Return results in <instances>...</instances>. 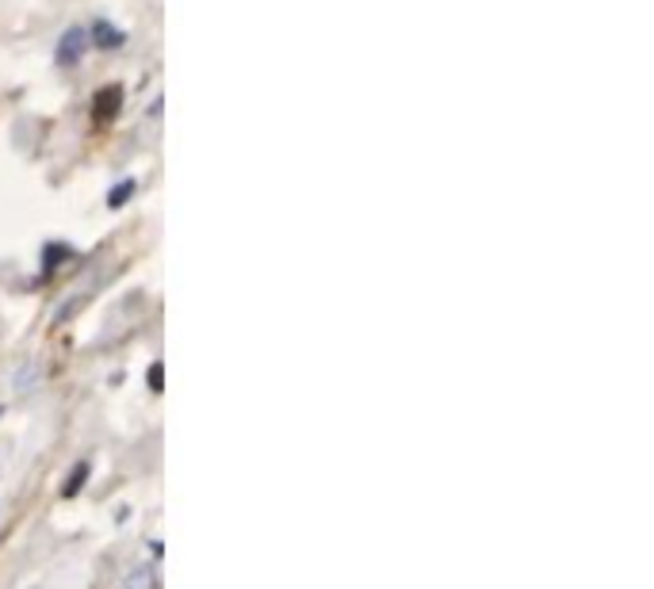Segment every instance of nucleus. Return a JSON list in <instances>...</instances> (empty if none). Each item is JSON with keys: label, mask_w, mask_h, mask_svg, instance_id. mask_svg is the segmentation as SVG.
<instances>
[{"label": "nucleus", "mask_w": 654, "mask_h": 589, "mask_svg": "<svg viewBox=\"0 0 654 589\" xmlns=\"http://www.w3.org/2000/svg\"><path fill=\"white\" fill-rule=\"evenodd\" d=\"M150 391H161V364L150 368Z\"/></svg>", "instance_id": "obj_7"}, {"label": "nucleus", "mask_w": 654, "mask_h": 589, "mask_svg": "<svg viewBox=\"0 0 654 589\" xmlns=\"http://www.w3.org/2000/svg\"><path fill=\"white\" fill-rule=\"evenodd\" d=\"M85 43H88L85 27H73V31H66V39H62V50H58V62H62V66H69V62H81V54H85Z\"/></svg>", "instance_id": "obj_1"}, {"label": "nucleus", "mask_w": 654, "mask_h": 589, "mask_svg": "<svg viewBox=\"0 0 654 589\" xmlns=\"http://www.w3.org/2000/svg\"><path fill=\"white\" fill-rule=\"evenodd\" d=\"M85 479H88V463H77L73 467V475H69V482H66V498H73V494H81V486H85Z\"/></svg>", "instance_id": "obj_5"}, {"label": "nucleus", "mask_w": 654, "mask_h": 589, "mask_svg": "<svg viewBox=\"0 0 654 589\" xmlns=\"http://www.w3.org/2000/svg\"><path fill=\"white\" fill-rule=\"evenodd\" d=\"M119 589H157V570H153L150 563L127 570V578L119 582Z\"/></svg>", "instance_id": "obj_2"}, {"label": "nucleus", "mask_w": 654, "mask_h": 589, "mask_svg": "<svg viewBox=\"0 0 654 589\" xmlns=\"http://www.w3.org/2000/svg\"><path fill=\"white\" fill-rule=\"evenodd\" d=\"M88 35L96 39V46H119V43H123V35H119V31H115L111 23H104V20L96 23V27L88 31Z\"/></svg>", "instance_id": "obj_4"}, {"label": "nucleus", "mask_w": 654, "mask_h": 589, "mask_svg": "<svg viewBox=\"0 0 654 589\" xmlns=\"http://www.w3.org/2000/svg\"><path fill=\"white\" fill-rule=\"evenodd\" d=\"M119 104H123V92H119V88H108V92L96 96V115H100V119H111V115L119 111Z\"/></svg>", "instance_id": "obj_3"}, {"label": "nucleus", "mask_w": 654, "mask_h": 589, "mask_svg": "<svg viewBox=\"0 0 654 589\" xmlns=\"http://www.w3.org/2000/svg\"><path fill=\"white\" fill-rule=\"evenodd\" d=\"M134 188H138L134 180H123V184H119V188H115V192L108 196V203H111V207H123V203L134 196Z\"/></svg>", "instance_id": "obj_6"}]
</instances>
